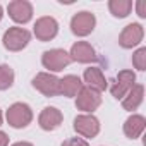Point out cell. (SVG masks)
I'll return each instance as SVG.
<instances>
[{
  "label": "cell",
  "instance_id": "obj_1",
  "mask_svg": "<svg viewBox=\"0 0 146 146\" xmlns=\"http://www.w3.org/2000/svg\"><path fill=\"white\" fill-rule=\"evenodd\" d=\"M5 117H7L9 125H12L14 129H23L31 124L33 112H31V107L26 103H14L9 107Z\"/></svg>",
  "mask_w": 146,
  "mask_h": 146
},
{
  "label": "cell",
  "instance_id": "obj_2",
  "mask_svg": "<svg viewBox=\"0 0 146 146\" xmlns=\"http://www.w3.org/2000/svg\"><path fill=\"white\" fill-rule=\"evenodd\" d=\"M31 40V33L24 28H9L5 33H4V46L11 52H19L23 50Z\"/></svg>",
  "mask_w": 146,
  "mask_h": 146
},
{
  "label": "cell",
  "instance_id": "obj_3",
  "mask_svg": "<svg viewBox=\"0 0 146 146\" xmlns=\"http://www.w3.org/2000/svg\"><path fill=\"white\" fill-rule=\"evenodd\" d=\"M70 57L65 50H60V48H53V50H46L43 55H41V64L45 69L48 70H53V72H58V70H64L69 64H70Z\"/></svg>",
  "mask_w": 146,
  "mask_h": 146
},
{
  "label": "cell",
  "instance_id": "obj_4",
  "mask_svg": "<svg viewBox=\"0 0 146 146\" xmlns=\"http://www.w3.org/2000/svg\"><path fill=\"white\" fill-rule=\"evenodd\" d=\"M33 86L45 96H57L60 95V79L48 72H40L33 78Z\"/></svg>",
  "mask_w": 146,
  "mask_h": 146
},
{
  "label": "cell",
  "instance_id": "obj_5",
  "mask_svg": "<svg viewBox=\"0 0 146 146\" xmlns=\"http://www.w3.org/2000/svg\"><path fill=\"white\" fill-rule=\"evenodd\" d=\"M102 105V93L88 88V86H83L76 96V107L78 110H83V112H93L96 110L98 107Z\"/></svg>",
  "mask_w": 146,
  "mask_h": 146
},
{
  "label": "cell",
  "instance_id": "obj_6",
  "mask_svg": "<svg viewBox=\"0 0 146 146\" xmlns=\"http://www.w3.org/2000/svg\"><path fill=\"white\" fill-rule=\"evenodd\" d=\"M134 81H136V74H134L132 70H127V69L120 70L119 74L115 76V81H113V84L110 88L112 95L117 100H122L129 93V90L134 86Z\"/></svg>",
  "mask_w": 146,
  "mask_h": 146
},
{
  "label": "cell",
  "instance_id": "obj_7",
  "mask_svg": "<svg viewBox=\"0 0 146 146\" xmlns=\"http://www.w3.org/2000/svg\"><path fill=\"white\" fill-rule=\"evenodd\" d=\"M95 24H96V19L91 12H78L74 17L70 19V29L74 35L78 36H88L93 29H95Z\"/></svg>",
  "mask_w": 146,
  "mask_h": 146
},
{
  "label": "cell",
  "instance_id": "obj_8",
  "mask_svg": "<svg viewBox=\"0 0 146 146\" xmlns=\"http://www.w3.org/2000/svg\"><path fill=\"white\" fill-rule=\"evenodd\" d=\"M74 129L83 137H95L100 132V122L91 113H83L74 119Z\"/></svg>",
  "mask_w": 146,
  "mask_h": 146
},
{
  "label": "cell",
  "instance_id": "obj_9",
  "mask_svg": "<svg viewBox=\"0 0 146 146\" xmlns=\"http://www.w3.org/2000/svg\"><path fill=\"white\" fill-rule=\"evenodd\" d=\"M57 33H58V23L53 17L45 16L35 23V36L40 41H50L57 36Z\"/></svg>",
  "mask_w": 146,
  "mask_h": 146
},
{
  "label": "cell",
  "instance_id": "obj_10",
  "mask_svg": "<svg viewBox=\"0 0 146 146\" xmlns=\"http://www.w3.org/2000/svg\"><path fill=\"white\" fill-rule=\"evenodd\" d=\"M143 36H144V31H143V26L139 23L127 24L119 36V45L122 48H132L143 41Z\"/></svg>",
  "mask_w": 146,
  "mask_h": 146
},
{
  "label": "cell",
  "instance_id": "obj_11",
  "mask_svg": "<svg viewBox=\"0 0 146 146\" xmlns=\"http://www.w3.org/2000/svg\"><path fill=\"white\" fill-rule=\"evenodd\" d=\"M7 11H9L11 19L19 24H24L33 17V5L26 0H14L7 5Z\"/></svg>",
  "mask_w": 146,
  "mask_h": 146
},
{
  "label": "cell",
  "instance_id": "obj_12",
  "mask_svg": "<svg viewBox=\"0 0 146 146\" xmlns=\"http://www.w3.org/2000/svg\"><path fill=\"white\" fill-rule=\"evenodd\" d=\"M64 117H62V112L55 107H46L41 110L40 117H38V124L43 131H55L60 124H62Z\"/></svg>",
  "mask_w": 146,
  "mask_h": 146
},
{
  "label": "cell",
  "instance_id": "obj_13",
  "mask_svg": "<svg viewBox=\"0 0 146 146\" xmlns=\"http://www.w3.org/2000/svg\"><path fill=\"white\" fill-rule=\"evenodd\" d=\"M69 57H70V60L81 62V64H90V62L96 60L95 48L88 41H78V43H74V45H72V48H70Z\"/></svg>",
  "mask_w": 146,
  "mask_h": 146
},
{
  "label": "cell",
  "instance_id": "obj_14",
  "mask_svg": "<svg viewBox=\"0 0 146 146\" xmlns=\"http://www.w3.org/2000/svg\"><path fill=\"white\" fill-rule=\"evenodd\" d=\"M84 83L88 84V88H91V90H95L98 93L105 91L107 86H108L100 67H88L84 70Z\"/></svg>",
  "mask_w": 146,
  "mask_h": 146
},
{
  "label": "cell",
  "instance_id": "obj_15",
  "mask_svg": "<svg viewBox=\"0 0 146 146\" xmlns=\"http://www.w3.org/2000/svg\"><path fill=\"white\" fill-rule=\"evenodd\" d=\"M143 96H144V88H143V84H134V86L129 90V93L122 98V107H124L125 110L132 112V110H136V108L143 103Z\"/></svg>",
  "mask_w": 146,
  "mask_h": 146
},
{
  "label": "cell",
  "instance_id": "obj_16",
  "mask_svg": "<svg viewBox=\"0 0 146 146\" xmlns=\"http://www.w3.org/2000/svg\"><path fill=\"white\" fill-rule=\"evenodd\" d=\"M144 127H146V120L143 115H131L124 124V134L129 139H136L143 134Z\"/></svg>",
  "mask_w": 146,
  "mask_h": 146
},
{
  "label": "cell",
  "instance_id": "obj_17",
  "mask_svg": "<svg viewBox=\"0 0 146 146\" xmlns=\"http://www.w3.org/2000/svg\"><path fill=\"white\" fill-rule=\"evenodd\" d=\"M81 88H83V83L78 76L69 74V76L60 79V95H64V96H69V98L76 96Z\"/></svg>",
  "mask_w": 146,
  "mask_h": 146
},
{
  "label": "cell",
  "instance_id": "obj_18",
  "mask_svg": "<svg viewBox=\"0 0 146 146\" xmlns=\"http://www.w3.org/2000/svg\"><path fill=\"white\" fill-rule=\"evenodd\" d=\"M108 9L115 17H127L132 11V0H110Z\"/></svg>",
  "mask_w": 146,
  "mask_h": 146
},
{
  "label": "cell",
  "instance_id": "obj_19",
  "mask_svg": "<svg viewBox=\"0 0 146 146\" xmlns=\"http://www.w3.org/2000/svg\"><path fill=\"white\" fill-rule=\"evenodd\" d=\"M14 84V69L7 64L0 65V91L9 90Z\"/></svg>",
  "mask_w": 146,
  "mask_h": 146
},
{
  "label": "cell",
  "instance_id": "obj_20",
  "mask_svg": "<svg viewBox=\"0 0 146 146\" xmlns=\"http://www.w3.org/2000/svg\"><path fill=\"white\" fill-rule=\"evenodd\" d=\"M132 64L137 70H144L146 69V48L141 46L139 50H136V53L132 55Z\"/></svg>",
  "mask_w": 146,
  "mask_h": 146
},
{
  "label": "cell",
  "instance_id": "obj_21",
  "mask_svg": "<svg viewBox=\"0 0 146 146\" xmlns=\"http://www.w3.org/2000/svg\"><path fill=\"white\" fill-rule=\"evenodd\" d=\"M62 146H90V144L81 137H70V139H65Z\"/></svg>",
  "mask_w": 146,
  "mask_h": 146
},
{
  "label": "cell",
  "instance_id": "obj_22",
  "mask_svg": "<svg viewBox=\"0 0 146 146\" xmlns=\"http://www.w3.org/2000/svg\"><path fill=\"white\" fill-rule=\"evenodd\" d=\"M136 9H137V16L139 17H146V2L144 0H139L136 4Z\"/></svg>",
  "mask_w": 146,
  "mask_h": 146
},
{
  "label": "cell",
  "instance_id": "obj_23",
  "mask_svg": "<svg viewBox=\"0 0 146 146\" xmlns=\"http://www.w3.org/2000/svg\"><path fill=\"white\" fill-rule=\"evenodd\" d=\"M0 146H9V137L5 132L0 131Z\"/></svg>",
  "mask_w": 146,
  "mask_h": 146
},
{
  "label": "cell",
  "instance_id": "obj_24",
  "mask_svg": "<svg viewBox=\"0 0 146 146\" xmlns=\"http://www.w3.org/2000/svg\"><path fill=\"white\" fill-rule=\"evenodd\" d=\"M12 146H33L31 143H26V141H19V143H14Z\"/></svg>",
  "mask_w": 146,
  "mask_h": 146
},
{
  "label": "cell",
  "instance_id": "obj_25",
  "mask_svg": "<svg viewBox=\"0 0 146 146\" xmlns=\"http://www.w3.org/2000/svg\"><path fill=\"white\" fill-rule=\"evenodd\" d=\"M2 16H4V12H2V7H0V21H2Z\"/></svg>",
  "mask_w": 146,
  "mask_h": 146
},
{
  "label": "cell",
  "instance_id": "obj_26",
  "mask_svg": "<svg viewBox=\"0 0 146 146\" xmlns=\"http://www.w3.org/2000/svg\"><path fill=\"white\" fill-rule=\"evenodd\" d=\"M0 125H2V110H0Z\"/></svg>",
  "mask_w": 146,
  "mask_h": 146
}]
</instances>
